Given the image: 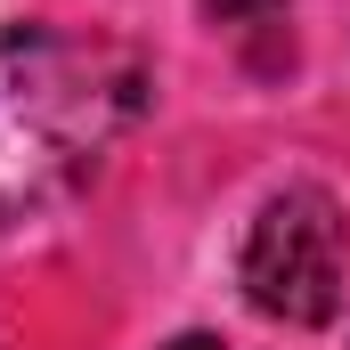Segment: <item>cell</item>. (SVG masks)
Here are the masks:
<instances>
[{"instance_id":"cell-3","label":"cell","mask_w":350,"mask_h":350,"mask_svg":"<svg viewBox=\"0 0 350 350\" xmlns=\"http://www.w3.org/2000/svg\"><path fill=\"white\" fill-rule=\"evenodd\" d=\"M204 16H220V25H261V16H277L285 0H196Z\"/></svg>"},{"instance_id":"cell-1","label":"cell","mask_w":350,"mask_h":350,"mask_svg":"<svg viewBox=\"0 0 350 350\" xmlns=\"http://www.w3.org/2000/svg\"><path fill=\"white\" fill-rule=\"evenodd\" d=\"M147 57L106 33H0V228L74 204L147 114Z\"/></svg>"},{"instance_id":"cell-4","label":"cell","mask_w":350,"mask_h":350,"mask_svg":"<svg viewBox=\"0 0 350 350\" xmlns=\"http://www.w3.org/2000/svg\"><path fill=\"white\" fill-rule=\"evenodd\" d=\"M163 350H228L220 334H179V342H163Z\"/></svg>"},{"instance_id":"cell-2","label":"cell","mask_w":350,"mask_h":350,"mask_svg":"<svg viewBox=\"0 0 350 350\" xmlns=\"http://www.w3.org/2000/svg\"><path fill=\"white\" fill-rule=\"evenodd\" d=\"M237 285L277 326H326L342 310V204L318 179L277 187L245 228Z\"/></svg>"}]
</instances>
